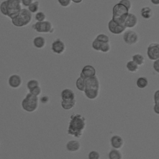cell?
Here are the masks:
<instances>
[{
    "label": "cell",
    "mask_w": 159,
    "mask_h": 159,
    "mask_svg": "<svg viewBox=\"0 0 159 159\" xmlns=\"http://www.w3.org/2000/svg\"><path fill=\"white\" fill-rule=\"evenodd\" d=\"M86 118L80 114H74L70 116L67 133L76 138H80L86 128Z\"/></svg>",
    "instance_id": "1"
},
{
    "label": "cell",
    "mask_w": 159,
    "mask_h": 159,
    "mask_svg": "<svg viewBox=\"0 0 159 159\" xmlns=\"http://www.w3.org/2000/svg\"><path fill=\"white\" fill-rule=\"evenodd\" d=\"M22 9L21 0H5L0 4L1 13L11 19L16 16Z\"/></svg>",
    "instance_id": "2"
},
{
    "label": "cell",
    "mask_w": 159,
    "mask_h": 159,
    "mask_svg": "<svg viewBox=\"0 0 159 159\" xmlns=\"http://www.w3.org/2000/svg\"><path fill=\"white\" fill-rule=\"evenodd\" d=\"M84 94L87 98L94 100L96 99L99 94V81L97 76L85 79Z\"/></svg>",
    "instance_id": "3"
},
{
    "label": "cell",
    "mask_w": 159,
    "mask_h": 159,
    "mask_svg": "<svg viewBox=\"0 0 159 159\" xmlns=\"http://www.w3.org/2000/svg\"><path fill=\"white\" fill-rule=\"evenodd\" d=\"M32 20V14L28 9H22L20 12L11 19L12 24L17 27H22L28 25Z\"/></svg>",
    "instance_id": "4"
},
{
    "label": "cell",
    "mask_w": 159,
    "mask_h": 159,
    "mask_svg": "<svg viewBox=\"0 0 159 159\" xmlns=\"http://www.w3.org/2000/svg\"><path fill=\"white\" fill-rule=\"evenodd\" d=\"M129 11L127 7L119 2L115 4L112 8V19L119 24H124L129 13Z\"/></svg>",
    "instance_id": "5"
},
{
    "label": "cell",
    "mask_w": 159,
    "mask_h": 159,
    "mask_svg": "<svg viewBox=\"0 0 159 159\" xmlns=\"http://www.w3.org/2000/svg\"><path fill=\"white\" fill-rule=\"evenodd\" d=\"M22 109L28 112H32L37 110L39 106V98L30 93L26 94L21 102Z\"/></svg>",
    "instance_id": "6"
},
{
    "label": "cell",
    "mask_w": 159,
    "mask_h": 159,
    "mask_svg": "<svg viewBox=\"0 0 159 159\" xmlns=\"http://www.w3.org/2000/svg\"><path fill=\"white\" fill-rule=\"evenodd\" d=\"M32 29L39 33H50L54 32V29L52 24L48 20L42 22H37L32 25Z\"/></svg>",
    "instance_id": "7"
},
{
    "label": "cell",
    "mask_w": 159,
    "mask_h": 159,
    "mask_svg": "<svg viewBox=\"0 0 159 159\" xmlns=\"http://www.w3.org/2000/svg\"><path fill=\"white\" fill-rule=\"evenodd\" d=\"M147 55L150 60L155 61L159 59V43H150L147 47Z\"/></svg>",
    "instance_id": "8"
},
{
    "label": "cell",
    "mask_w": 159,
    "mask_h": 159,
    "mask_svg": "<svg viewBox=\"0 0 159 159\" xmlns=\"http://www.w3.org/2000/svg\"><path fill=\"white\" fill-rule=\"evenodd\" d=\"M123 39L127 45H134L137 43L139 40V35L134 30H129L124 32L123 35Z\"/></svg>",
    "instance_id": "9"
},
{
    "label": "cell",
    "mask_w": 159,
    "mask_h": 159,
    "mask_svg": "<svg viewBox=\"0 0 159 159\" xmlns=\"http://www.w3.org/2000/svg\"><path fill=\"white\" fill-rule=\"evenodd\" d=\"M108 29L111 33L116 35H119L123 33L127 28L124 24H119L111 19L108 23Z\"/></svg>",
    "instance_id": "10"
},
{
    "label": "cell",
    "mask_w": 159,
    "mask_h": 159,
    "mask_svg": "<svg viewBox=\"0 0 159 159\" xmlns=\"http://www.w3.org/2000/svg\"><path fill=\"white\" fill-rule=\"evenodd\" d=\"M51 48L53 53L58 55H61L65 51L66 46L65 43L61 40L57 39L52 43Z\"/></svg>",
    "instance_id": "11"
},
{
    "label": "cell",
    "mask_w": 159,
    "mask_h": 159,
    "mask_svg": "<svg viewBox=\"0 0 159 159\" xmlns=\"http://www.w3.org/2000/svg\"><path fill=\"white\" fill-rule=\"evenodd\" d=\"M96 75V70L94 66L88 65L84 66L81 72L80 76L83 79L91 78Z\"/></svg>",
    "instance_id": "12"
},
{
    "label": "cell",
    "mask_w": 159,
    "mask_h": 159,
    "mask_svg": "<svg viewBox=\"0 0 159 159\" xmlns=\"http://www.w3.org/2000/svg\"><path fill=\"white\" fill-rule=\"evenodd\" d=\"M8 84L12 88H18L22 84V78L18 75H12L9 77Z\"/></svg>",
    "instance_id": "13"
},
{
    "label": "cell",
    "mask_w": 159,
    "mask_h": 159,
    "mask_svg": "<svg viewBox=\"0 0 159 159\" xmlns=\"http://www.w3.org/2000/svg\"><path fill=\"white\" fill-rule=\"evenodd\" d=\"M61 101H72L76 100L75 94L73 91L69 88L63 89L61 93Z\"/></svg>",
    "instance_id": "14"
},
{
    "label": "cell",
    "mask_w": 159,
    "mask_h": 159,
    "mask_svg": "<svg viewBox=\"0 0 159 159\" xmlns=\"http://www.w3.org/2000/svg\"><path fill=\"white\" fill-rule=\"evenodd\" d=\"M137 23L138 19L137 16L132 13H129L124 25L126 28H134L137 25Z\"/></svg>",
    "instance_id": "15"
},
{
    "label": "cell",
    "mask_w": 159,
    "mask_h": 159,
    "mask_svg": "<svg viewBox=\"0 0 159 159\" xmlns=\"http://www.w3.org/2000/svg\"><path fill=\"white\" fill-rule=\"evenodd\" d=\"M111 145L115 149H120L124 145V140L123 139L117 135H113L111 138Z\"/></svg>",
    "instance_id": "16"
},
{
    "label": "cell",
    "mask_w": 159,
    "mask_h": 159,
    "mask_svg": "<svg viewBox=\"0 0 159 159\" xmlns=\"http://www.w3.org/2000/svg\"><path fill=\"white\" fill-rule=\"evenodd\" d=\"M80 147H81L80 143L78 141L75 140L68 141L66 145V150L70 152H77L80 149Z\"/></svg>",
    "instance_id": "17"
},
{
    "label": "cell",
    "mask_w": 159,
    "mask_h": 159,
    "mask_svg": "<svg viewBox=\"0 0 159 159\" xmlns=\"http://www.w3.org/2000/svg\"><path fill=\"white\" fill-rule=\"evenodd\" d=\"M33 45L35 48L38 49H42L46 45V40L43 37L37 36L34 39Z\"/></svg>",
    "instance_id": "18"
},
{
    "label": "cell",
    "mask_w": 159,
    "mask_h": 159,
    "mask_svg": "<svg viewBox=\"0 0 159 159\" xmlns=\"http://www.w3.org/2000/svg\"><path fill=\"white\" fill-rule=\"evenodd\" d=\"M140 14L142 17L145 19H150L153 16V11L150 7H143L142 8Z\"/></svg>",
    "instance_id": "19"
},
{
    "label": "cell",
    "mask_w": 159,
    "mask_h": 159,
    "mask_svg": "<svg viewBox=\"0 0 159 159\" xmlns=\"http://www.w3.org/2000/svg\"><path fill=\"white\" fill-rule=\"evenodd\" d=\"M109 159H122V154L117 149L111 150L108 154Z\"/></svg>",
    "instance_id": "20"
},
{
    "label": "cell",
    "mask_w": 159,
    "mask_h": 159,
    "mask_svg": "<svg viewBox=\"0 0 159 159\" xmlns=\"http://www.w3.org/2000/svg\"><path fill=\"white\" fill-rule=\"evenodd\" d=\"M139 66L133 60L129 61L126 64V68L131 73H135L139 70Z\"/></svg>",
    "instance_id": "21"
},
{
    "label": "cell",
    "mask_w": 159,
    "mask_h": 159,
    "mask_svg": "<svg viewBox=\"0 0 159 159\" xmlns=\"http://www.w3.org/2000/svg\"><path fill=\"white\" fill-rule=\"evenodd\" d=\"M148 84V81L146 77L141 76L139 77L137 80V86L140 89L146 88Z\"/></svg>",
    "instance_id": "22"
},
{
    "label": "cell",
    "mask_w": 159,
    "mask_h": 159,
    "mask_svg": "<svg viewBox=\"0 0 159 159\" xmlns=\"http://www.w3.org/2000/svg\"><path fill=\"white\" fill-rule=\"evenodd\" d=\"M132 60L134 62H135L139 66H142L144 64L145 58L142 54L136 53L132 56Z\"/></svg>",
    "instance_id": "23"
},
{
    "label": "cell",
    "mask_w": 159,
    "mask_h": 159,
    "mask_svg": "<svg viewBox=\"0 0 159 159\" xmlns=\"http://www.w3.org/2000/svg\"><path fill=\"white\" fill-rule=\"evenodd\" d=\"M76 86L79 91L84 92L85 89V86H86L85 80L81 78V76H80L76 81Z\"/></svg>",
    "instance_id": "24"
},
{
    "label": "cell",
    "mask_w": 159,
    "mask_h": 159,
    "mask_svg": "<svg viewBox=\"0 0 159 159\" xmlns=\"http://www.w3.org/2000/svg\"><path fill=\"white\" fill-rule=\"evenodd\" d=\"M76 104V100L72 101H61V106L65 110H70L74 107Z\"/></svg>",
    "instance_id": "25"
},
{
    "label": "cell",
    "mask_w": 159,
    "mask_h": 159,
    "mask_svg": "<svg viewBox=\"0 0 159 159\" xmlns=\"http://www.w3.org/2000/svg\"><path fill=\"white\" fill-rule=\"evenodd\" d=\"M40 7V2L38 1H35L33 2H32L29 6H28V10L32 14V13H36L39 11Z\"/></svg>",
    "instance_id": "26"
},
{
    "label": "cell",
    "mask_w": 159,
    "mask_h": 159,
    "mask_svg": "<svg viewBox=\"0 0 159 159\" xmlns=\"http://www.w3.org/2000/svg\"><path fill=\"white\" fill-rule=\"evenodd\" d=\"M35 19L37 22H42L46 20V15L43 12H37L35 15Z\"/></svg>",
    "instance_id": "27"
},
{
    "label": "cell",
    "mask_w": 159,
    "mask_h": 159,
    "mask_svg": "<svg viewBox=\"0 0 159 159\" xmlns=\"http://www.w3.org/2000/svg\"><path fill=\"white\" fill-rule=\"evenodd\" d=\"M102 43L103 42H101L98 39H95L92 42V47L96 51H101V48Z\"/></svg>",
    "instance_id": "28"
},
{
    "label": "cell",
    "mask_w": 159,
    "mask_h": 159,
    "mask_svg": "<svg viewBox=\"0 0 159 159\" xmlns=\"http://www.w3.org/2000/svg\"><path fill=\"white\" fill-rule=\"evenodd\" d=\"M29 91L30 94H32L34 96H39L41 94V91H42L40 86L34 87V88L30 89Z\"/></svg>",
    "instance_id": "29"
},
{
    "label": "cell",
    "mask_w": 159,
    "mask_h": 159,
    "mask_svg": "<svg viewBox=\"0 0 159 159\" xmlns=\"http://www.w3.org/2000/svg\"><path fill=\"white\" fill-rule=\"evenodd\" d=\"M39 86H40L39 82L36 80H30L27 83V88L29 90L34 87Z\"/></svg>",
    "instance_id": "30"
},
{
    "label": "cell",
    "mask_w": 159,
    "mask_h": 159,
    "mask_svg": "<svg viewBox=\"0 0 159 159\" xmlns=\"http://www.w3.org/2000/svg\"><path fill=\"white\" fill-rule=\"evenodd\" d=\"M96 39H98V40H99L100 42H109L110 40H109V37L104 34H100L99 35H98V36L96 37Z\"/></svg>",
    "instance_id": "31"
},
{
    "label": "cell",
    "mask_w": 159,
    "mask_h": 159,
    "mask_svg": "<svg viewBox=\"0 0 159 159\" xmlns=\"http://www.w3.org/2000/svg\"><path fill=\"white\" fill-rule=\"evenodd\" d=\"M111 50V45L109 42H104L102 43V46L101 48V51L103 53H107Z\"/></svg>",
    "instance_id": "32"
},
{
    "label": "cell",
    "mask_w": 159,
    "mask_h": 159,
    "mask_svg": "<svg viewBox=\"0 0 159 159\" xmlns=\"http://www.w3.org/2000/svg\"><path fill=\"white\" fill-rule=\"evenodd\" d=\"M100 155L99 153L95 150L91 151L88 154V159H99Z\"/></svg>",
    "instance_id": "33"
},
{
    "label": "cell",
    "mask_w": 159,
    "mask_h": 159,
    "mask_svg": "<svg viewBox=\"0 0 159 159\" xmlns=\"http://www.w3.org/2000/svg\"><path fill=\"white\" fill-rule=\"evenodd\" d=\"M119 3L123 4L127 9L129 11L132 8V2H130V0H120L119 1Z\"/></svg>",
    "instance_id": "34"
},
{
    "label": "cell",
    "mask_w": 159,
    "mask_h": 159,
    "mask_svg": "<svg viewBox=\"0 0 159 159\" xmlns=\"http://www.w3.org/2000/svg\"><path fill=\"white\" fill-rule=\"evenodd\" d=\"M58 3L63 7H68L71 3V0H58Z\"/></svg>",
    "instance_id": "35"
},
{
    "label": "cell",
    "mask_w": 159,
    "mask_h": 159,
    "mask_svg": "<svg viewBox=\"0 0 159 159\" xmlns=\"http://www.w3.org/2000/svg\"><path fill=\"white\" fill-rule=\"evenodd\" d=\"M153 67L154 70L157 73H159V59L154 61L153 64Z\"/></svg>",
    "instance_id": "36"
},
{
    "label": "cell",
    "mask_w": 159,
    "mask_h": 159,
    "mask_svg": "<svg viewBox=\"0 0 159 159\" xmlns=\"http://www.w3.org/2000/svg\"><path fill=\"white\" fill-rule=\"evenodd\" d=\"M154 102L155 104H159V89L154 93Z\"/></svg>",
    "instance_id": "37"
},
{
    "label": "cell",
    "mask_w": 159,
    "mask_h": 159,
    "mask_svg": "<svg viewBox=\"0 0 159 159\" xmlns=\"http://www.w3.org/2000/svg\"><path fill=\"white\" fill-rule=\"evenodd\" d=\"M33 2L34 0H21V4L25 7H28Z\"/></svg>",
    "instance_id": "38"
},
{
    "label": "cell",
    "mask_w": 159,
    "mask_h": 159,
    "mask_svg": "<svg viewBox=\"0 0 159 159\" xmlns=\"http://www.w3.org/2000/svg\"><path fill=\"white\" fill-rule=\"evenodd\" d=\"M153 111L156 114H159V104H155L153 107Z\"/></svg>",
    "instance_id": "39"
},
{
    "label": "cell",
    "mask_w": 159,
    "mask_h": 159,
    "mask_svg": "<svg viewBox=\"0 0 159 159\" xmlns=\"http://www.w3.org/2000/svg\"><path fill=\"white\" fill-rule=\"evenodd\" d=\"M151 2L155 6H159V0H150Z\"/></svg>",
    "instance_id": "40"
},
{
    "label": "cell",
    "mask_w": 159,
    "mask_h": 159,
    "mask_svg": "<svg viewBox=\"0 0 159 159\" xmlns=\"http://www.w3.org/2000/svg\"><path fill=\"white\" fill-rule=\"evenodd\" d=\"M72 2H75V3H76V4H79L80 2H81L83 1V0H71Z\"/></svg>",
    "instance_id": "41"
}]
</instances>
